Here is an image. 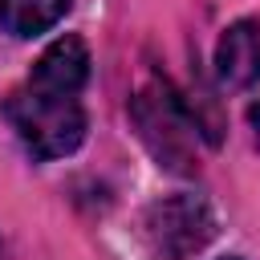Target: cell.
Wrapping results in <instances>:
<instances>
[{"instance_id":"cell-1","label":"cell","mask_w":260,"mask_h":260,"mask_svg":"<svg viewBox=\"0 0 260 260\" xmlns=\"http://www.w3.org/2000/svg\"><path fill=\"white\" fill-rule=\"evenodd\" d=\"M89 81V49L81 37H57L32 65L28 81L8 98V122L37 158H65L85 138L81 89Z\"/></svg>"},{"instance_id":"cell-2","label":"cell","mask_w":260,"mask_h":260,"mask_svg":"<svg viewBox=\"0 0 260 260\" xmlns=\"http://www.w3.org/2000/svg\"><path fill=\"white\" fill-rule=\"evenodd\" d=\"M215 236V219L199 195H167L146 211V240L162 260H187Z\"/></svg>"},{"instance_id":"cell-3","label":"cell","mask_w":260,"mask_h":260,"mask_svg":"<svg viewBox=\"0 0 260 260\" xmlns=\"http://www.w3.org/2000/svg\"><path fill=\"white\" fill-rule=\"evenodd\" d=\"M215 73L232 89H248L260 81V20H236L223 28L215 45Z\"/></svg>"},{"instance_id":"cell-5","label":"cell","mask_w":260,"mask_h":260,"mask_svg":"<svg viewBox=\"0 0 260 260\" xmlns=\"http://www.w3.org/2000/svg\"><path fill=\"white\" fill-rule=\"evenodd\" d=\"M248 122H252V130H256V142H260V102H252V110H248Z\"/></svg>"},{"instance_id":"cell-4","label":"cell","mask_w":260,"mask_h":260,"mask_svg":"<svg viewBox=\"0 0 260 260\" xmlns=\"http://www.w3.org/2000/svg\"><path fill=\"white\" fill-rule=\"evenodd\" d=\"M73 0H0V24L12 37H37L53 28Z\"/></svg>"},{"instance_id":"cell-6","label":"cell","mask_w":260,"mask_h":260,"mask_svg":"<svg viewBox=\"0 0 260 260\" xmlns=\"http://www.w3.org/2000/svg\"><path fill=\"white\" fill-rule=\"evenodd\" d=\"M219 260H240V256H219Z\"/></svg>"}]
</instances>
